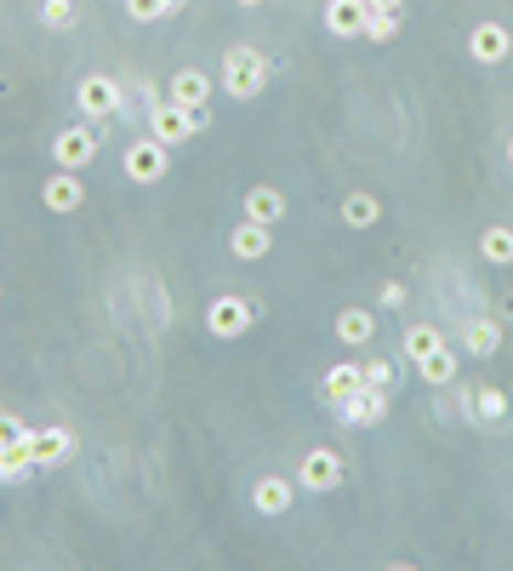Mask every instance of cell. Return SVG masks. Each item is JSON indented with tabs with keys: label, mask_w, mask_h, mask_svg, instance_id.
<instances>
[{
	"label": "cell",
	"mask_w": 513,
	"mask_h": 571,
	"mask_svg": "<svg viewBox=\"0 0 513 571\" xmlns=\"http://www.w3.org/2000/svg\"><path fill=\"white\" fill-rule=\"evenodd\" d=\"M263 86H268V52L228 46L223 52V92L234 97V104H252V97H263Z\"/></svg>",
	"instance_id": "6da1fadb"
},
{
	"label": "cell",
	"mask_w": 513,
	"mask_h": 571,
	"mask_svg": "<svg viewBox=\"0 0 513 571\" xmlns=\"http://www.w3.org/2000/svg\"><path fill=\"white\" fill-rule=\"evenodd\" d=\"M205 120H212V109H178V104H171V97H165V104H154L149 109V138H160L165 149H178V144H189L194 138V131H205Z\"/></svg>",
	"instance_id": "7a4b0ae2"
},
{
	"label": "cell",
	"mask_w": 513,
	"mask_h": 571,
	"mask_svg": "<svg viewBox=\"0 0 513 571\" xmlns=\"http://www.w3.org/2000/svg\"><path fill=\"white\" fill-rule=\"evenodd\" d=\"M257 297H212V309H205V331H212V338H246V331L257 326Z\"/></svg>",
	"instance_id": "3957f363"
},
{
	"label": "cell",
	"mask_w": 513,
	"mask_h": 571,
	"mask_svg": "<svg viewBox=\"0 0 513 571\" xmlns=\"http://www.w3.org/2000/svg\"><path fill=\"white\" fill-rule=\"evenodd\" d=\"M120 166H126V178H131V183H160V178L171 172V149L143 131V138H131V144H126Z\"/></svg>",
	"instance_id": "277c9868"
},
{
	"label": "cell",
	"mask_w": 513,
	"mask_h": 571,
	"mask_svg": "<svg viewBox=\"0 0 513 571\" xmlns=\"http://www.w3.org/2000/svg\"><path fill=\"white\" fill-rule=\"evenodd\" d=\"M52 160L63 166V172H86V166L97 160V131L92 126H63L52 138Z\"/></svg>",
	"instance_id": "5b68a950"
},
{
	"label": "cell",
	"mask_w": 513,
	"mask_h": 571,
	"mask_svg": "<svg viewBox=\"0 0 513 571\" xmlns=\"http://www.w3.org/2000/svg\"><path fill=\"white\" fill-rule=\"evenodd\" d=\"M457 406H462V417L485 423V429H502L513 417V400L502 389H457Z\"/></svg>",
	"instance_id": "8992f818"
},
{
	"label": "cell",
	"mask_w": 513,
	"mask_h": 571,
	"mask_svg": "<svg viewBox=\"0 0 513 571\" xmlns=\"http://www.w3.org/2000/svg\"><path fill=\"white\" fill-rule=\"evenodd\" d=\"M41 207H46L52 218L81 212V207H86V183H81V172H63V166H57V172L41 183Z\"/></svg>",
	"instance_id": "52a82bcc"
},
{
	"label": "cell",
	"mask_w": 513,
	"mask_h": 571,
	"mask_svg": "<svg viewBox=\"0 0 513 571\" xmlns=\"http://www.w3.org/2000/svg\"><path fill=\"white\" fill-rule=\"evenodd\" d=\"M297 486L302 491H336L342 486V457L331 446H314L302 463H297Z\"/></svg>",
	"instance_id": "ba28073f"
},
{
	"label": "cell",
	"mask_w": 513,
	"mask_h": 571,
	"mask_svg": "<svg viewBox=\"0 0 513 571\" xmlns=\"http://www.w3.org/2000/svg\"><path fill=\"white\" fill-rule=\"evenodd\" d=\"M29 452H34V463H41V468H57V463H68V457L81 452V441H75V429L52 423V429H29Z\"/></svg>",
	"instance_id": "9c48e42d"
},
{
	"label": "cell",
	"mask_w": 513,
	"mask_h": 571,
	"mask_svg": "<svg viewBox=\"0 0 513 571\" xmlns=\"http://www.w3.org/2000/svg\"><path fill=\"white\" fill-rule=\"evenodd\" d=\"M228 252L239 263H263L274 252V223H257V218H239L234 234H228Z\"/></svg>",
	"instance_id": "30bf717a"
},
{
	"label": "cell",
	"mask_w": 513,
	"mask_h": 571,
	"mask_svg": "<svg viewBox=\"0 0 513 571\" xmlns=\"http://www.w3.org/2000/svg\"><path fill=\"white\" fill-rule=\"evenodd\" d=\"M75 104H81L86 120L115 115V109H120V81H109V75H86V81L75 86Z\"/></svg>",
	"instance_id": "8fae6325"
},
{
	"label": "cell",
	"mask_w": 513,
	"mask_h": 571,
	"mask_svg": "<svg viewBox=\"0 0 513 571\" xmlns=\"http://www.w3.org/2000/svg\"><path fill=\"white\" fill-rule=\"evenodd\" d=\"M336 417L349 423V429H376V423L388 417V389H371V383H365L354 400H342V406H336Z\"/></svg>",
	"instance_id": "7c38bea8"
},
{
	"label": "cell",
	"mask_w": 513,
	"mask_h": 571,
	"mask_svg": "<svg viewBox=\"0 0 513 571\" xmlns=\"http://www.w3.org/2000/svg\"><path fill=\"white\" fill-rule=\"evenodd\" d=\"M365 18H371L365 0H325V35H336V41H360Z\"/></svg>",
	"instance_id": "4fadbf2b"
},
{
	"label": "cell",
	"mask_w": 513,
	"mask_h": 571,
	"mask_svg": "<svg viewBox=\"0 0 513 571\" xmlns=\"http://www.w3.org/2000/svg\"><path fill=\"white\" fill-rule=\"evenodd\" d=\"M513 52V35L502 23H473V35H468V57L473 63H485V70H496V63Z\"/></svg>",
	"instance_id": "5bb4252c"
},
{
	"label": "cell",
	"mask_w": 513,
	"mask_h": 571,
	"mask_svg": "<svg viewBox=\"0 0 513 571\" xmlns=\"http://www.w3.org/2000/svg\"><path fill=\"white\" fill-rule=\"evenodd\" d=\"M171 104H178V109H212V75H205V70H178V75H171Z\"/></svg>",
	"instance_id": "9a60e30c"
},
{
	"label": "cell",
	"mask_w": 513,
	"mask_h": 571,
	"mask_svg": "<svg viewBox=\"0 0 513 571\" xmlns=\"http://www.w3.org/2000/svg\"><path fill=\"white\" fill-rule=\"evenodd\" d=\"M297 491H302L297 480H280V475H263V480L252 486V509L274 520V515H286L291 503H297Z\"/></svg>",
	"instance_id": "2e32d148"
},
{
	"label": "cell",
	"mask_w": 513,
	"mask_h": 571,
	"mask_svg": "<svg viewBox=\"0 0 513 571\" xmlns=\"http://www.w3.org/2000/svg\"><path fill=\"white\" fill-rule=\"evenodd\" d=\"M360 389H365V366H360V360H336L331 372L320 378V394L331 400V406H342V400H354Z\"/></svg>",
	"instance_id": "e0dca14e"
},
{
	"label": "cell",
	"mask_w": 513,
	"mask_h": 571,
	"mask_svg": "<svg viewBox=\"0 0 513 571\" xmlns=\"http://www.w3.org/2000/svg\"><path fill=\"white\" fill-rule=\"evenodd\" d=\"M410 366H417V378H423L428 389H457V355H451V343H439L434 355L410 360Z\"/></svg>",
	"instance_id": "ac0fdd59"
},
{
	"label": "cell",
	"mask_w": 513,
	"mask_h": 571,
	"mask_svg": "<svg viewBox=\"0 0 513 571\" xmlns=\"http://www.w3.org/2000/svg\"><path fill=\"white\" fill-rule=\"evenodd\" d=\"M239 218H257V223H280L286 218V194L274 183H257L246 189V207H239Z\"/></svg>",
	"instance_id": "d6986e66"
},
{
	"label": "cell",
	"mask_w": 513,
	"mask_h": 571,
	"mask_svg": "<svg viewBox=\"0 0 513 571\" xmlns=\"http://www.w3.org/2000/svg\"><path fill=\"white\" fill-rule=\"evenodd\" d=\"M371 338H376V315H371V309H342V315H336V343L365 349Z\"/></svg>",
	"instance_id": "ffe728a7"
},
{
	"label": "cell",
	"mask_w": 513,
	"mask_h": 571,
	"mask_svg": "<svg viewBox=\"0 0 513 571\" xmlns=\"http://www.w3.org/2000/svg\"><path fill=\"white\" fill-rule=\"evenodd\" d=\"M34 452H29V441H12V446H0V486H18V480H29L34 475Z\"/></svg>",
	"instance_id": "44dd1931"
},
{
	"label": "cell",
	"mask_w": 513,
	"mask_h": 571,
	"mask_svg": "<svg viewBox=\"0 0 513 571\" xmlns=\"http://www.w3.org/2000/svg\"><path fill=\"white\" fill-rule=\"evenodd\" d=\"M439 343H445V331H439V326L410 320V326H405V338H399V355H405V360H423V355H434Z\"/></svg>",
	"instance_id": "7402d4cb"
},
{
	"label": "cell",
	"mask_w": 513,
	"mask_h": 571,
	"mask_svg": "<svg viewBox=\"0 0 513 571\" xmlns=\"http://www.w3.org/2000/svg\"><path fill=\"white\" fill-rule=\"evenodd\" d=\"M496 343H502V326H496L491 315H473V320L462 326V349H468V355H496Z\"/></svg>",
	"instance_id": "603a6c76"
},
{
	"label": "cell",
	"mask_w": 513,
	"mask_h": 571,
	"mask_svg": "<svg viewBox=\"0 0 513 571\" xmlns=\"http://www.w3.org/2000/svg\"><path fill=\"white\" fill-rule=\"evenodd\" d=\"M342 223H349V229L383 223V200H376V194H349V200H342Z\"/></svg>",
	"instance_id": "cb8c5ba5"
},
{
	"label": "cell",
	"mask_w": 513,
	"mask_h": 571,
	"mask_svg": "<svg viewBox=\"0 0 513 571\" xmlns=\"http://www.w3.org/2000/svg\"><path fill=\"white\" fill-rule=\"evenodd\" d=\"M479 257H485V263H513V229L491 223L485 234H479Z\"/></svg>",
	"instance_id": "d4e9b609"
},
{
	"label": "cell",
	"mask_w": 513,
	"mask_h": 571,
	"mask_svg": "<svg viewBox=\"0 0 513 571\" xmlns=\"http://www.w3.org/2000/svg\"><path fill=\"white\" fill-rule=\"evenodd\" d=\"M75 23H81V7H75V0H41V29H52V35H68Z\"/></svg>",
	"instance_id": "484cf974"
},
{
	"label": "cell",
	"mask_w": 513,
	"mask_h": 571,
	"mask_svg": "<svg viewBox=\"0 0 513 571\" xmlns=\"http://www.w3.org/2000/svg\"><path fill=\"white\" fill-rule=\"evenodd\" d=\"M183 0H126V12H131V23H160V18H171Z\"/></svg>",
	"instance_id": "4316f807"
},
{
	"label": "cell",
	"mask_w": 513,
	"mask_h": 571,
	"mask_svg": "<svg viewBox=\"0 0 513 571\" xmlns=\"http://www.w3.org/2000/svg\"><path fill=\"white\" fill-rule=\"evenodd\" d=\"M399 23H405L399 12H371V18H365V41H376V46H388V41L399 35Z\"/></svg>",
	"instance_id": "83f0119b"
},
{
	"label": "cell",
	"mask_w": 513,
	"mask_h": 571,
	"mask_svg": "<svg viewBox=\"0 0 513 571\" xmlns=\"http://www.w3.org/2000/svg\"><path fill=\"white\" fill-rule=\"evenodd\" d=\"M394 378H399L394 360H365V383H371V389H388V394H394Z\"/></svg>",
	"instance_id": "f1b7e54d"
},
{
	"label": "cell",
	"mask_w": 513,
	"mask_h": 571,
	"mask_svg": "<svg viewBox=\"0 0 513 571\" xmlns=\"http://www.w3.org/2000/svg\"><path fill=\"white\" fill-rule=\"evenodd\" d=\"M12 441H29V423L12 417V412H0V446H12Z\"/></svg>",
	"instance_id": "f546056e"
},
{
	"label": "cell",
	"mask_w": 513,
	"mask_h": 571,
	"mask_svg": "<svg viewBox=\"0 0 513 571\" xmlns=\"http://www.w3.org/2000/svg\"><path fill=\"white\" fill-rule=\"evenodd\" d=\"M399 304H405V286L388 281V286H383V309H399Z\"/></svg>",
	"instance_id": "4dcf8cb0"
},
{
	"label": "cell",
	"mask_w": 513,
	"mask_h": 571,
	"mask_svg": "<svg viewBox=\"0 0 513 571\" xmlns=\"http://www.w3.org/2000/svg\"><path fill=\"white\" fill-rule=\"evenodd\" d=\"M365 7H371V12H399V18H405V0H365Z\"/></svg>",
	"instance_id": "1f68e13d"
},
{
	"label": "cell",
	"mask_w": 513,
	"mask_h": 571,
	"mask_svg": "<svg viewBox=\"0 0 513 571\" xmlns=\"http://www.w3.org/2000/svg\"><path fill=\"white\" fill-rule=\"evenodd\" d=\"M234 7H263V0H234Z\"/></svg>",
	"instance_id": "d6a6232c"
},
{
	"label": "cell",
	"mask_w": 513,
	"mask_h": 571,
	"mask_svg": "<svg viewBox=\"0 0 513 571\" xmlns=\"http://www.w3.org/2000/svg\"><path fill=\"white\" fill-rule=\"evenodd\" d=\"M507 166H513V138H507Z\"/></svg>",
	"instance_id": "836d02e7"
}]
</instances>
